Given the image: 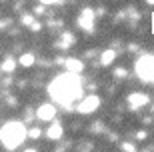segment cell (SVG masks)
Wrapping results in <instances>:
<instances>
[{
	"instance_id": "17",
	"label": "cell",
	"mask_w": 154,
	"mask_h": 152,
	"mask_svg": "<svg viewBox=\"0 0 154 152\" xmlns=\"http://www.w3.org/2000/svg\"><path fill=\"white\" fill-rule=\"evenodd\" d=\"M24 152H36V150H24Z\"/></svg>"
},
{
	"instance_id": "12",
	"label": "cell",
	"mask_w": 154,
	"mask_h": 152,
	"mask_svg": "<svg viewBox=\"0 0 154 152\" xmlns=\"http://www.w3.org/2000/svg\"><path fill=\"white\" fill-rule=\"evenodd\" d=\"M14 68H16V62L12 60V58H6V60L2 62V70H4V72H12Z\"/></svg>"
},
{
	"instance_id": "4",
	"label": "cell",
	"mask_w": 154,
	"mask_h": 152,
	"mask_svg": "<svg viewBox=\"0 0 154 152\" xmlns=\"http://www.w3.org/2000/svg\"><path fill=\"white\" fill-rule=\"evenodd\" d=\"M98 106H100V98H98L96 94L84 96V98L78 102V112L80 114H90V112H94Z\"/></svg>"
},
{
	"instance_id": "9",
	"label": "cell",
	"mask_w": 154,
	"mask_h": 152,
	"mask_svg": "<svg viewBox=\"0 0 154 152\" xmlns=\"http://www.w3.org/2000/svg\"><path fill=\"white\" fill-rule=\"evenodd\" d=\"M66 66H68V72L80 74V72H82V68H84V64H82L80 60H76V58H68V60H66Z\"/></svg>"
},
{
	"instance_id": "10",
	"label": "cell",
	"mask_w": 154,
	"mask_h": 152,
	"mask_svg": "<svg viewBox=\"0 0 154 152\" xmlns=\"http://www.w3.org/2000/svg\"><path fill=\"white\" fill-rule=\"evenodd\" d=\"M114 58H116V52L108 48L106 52H102V56H100V64L108 66V64H112V62H114Z\"/></svg>"
},
{
	"instance_id": "5",
	"label": "cell",
	"mask_w": 154,
	"mask_h": 152,
	"mask_svg": "<svg viewBox=\"0 0 154 152\" xmlns=\"http://www.w3.org/2000/svg\"><path fill=\"white\" fill-rule=\"evenodd\" d=\"M54 116H56V108L52 106V104H42V106H38V110H36V118L44 120V122L54 120Z\"/></svg>"
},
{
	"instance_id": "11",
	"label": "cell",
	"mask_w": 154,
	"mask_h": 152,
	"mask_svg": "<svg viewBox=\"0 0 154 152\" xmlns=\"http://www.w3.org/2000/svg\"><path fill=\"white\" fill-rule=\"evenodd\" d=\"M20 64H22V66H32V64H34V54H22V56H20Z\"/></svg>"
},
{
	"instance_id": "13",
	"label": "cell",
	"mask_w": 154,
	"mask_h": 152,
	"mask_svg": "<svg viewBox=\"0 0 154 152\" xmlns=\"http://www.w3.org/2000/svg\"><path fill=\"white\" fill-rule=\"evenodd\" d=\"M122 148H124V150H126V152H136V148L132 146L130 142H124V144H122Z\"/></svg>"
},
{
	"instance_id": "7",
	"label": "cell",
	"mask_w": 154,
	"mask_h": 152,
	"mask_svg": "<svg viewBox=\"0 0 154 152\" xmlns=\"http://www.w3.org/2000/svg\"><path fill=\"white\" fill-rule=\"evenodd\" d=\"M128 102H130L132 108H140V106H144V104H148V96L142 94V92H134V94L128 96Z\"/></svg>"
},
{
	"instance_id": "6",
	"label": "cell",
	"mask_w": 154,
	"mask_h": 152,
	"mask_svg": "<svg viewBox=\"0 0 154 152\" xmlns=\"http://www.w3.org/2000/svg\"><path fill=\"white\" fill-rule=\"evenodd\" d=\"M92 20H94V12H92L90 8L82 10V14H80V18H78L80 26H82L84 30H92Z\"/></svg>"
},
{
	"instance_id": "18",
	"label": "cell",
	"mask_w": 154,
	"mask_h": 152,
	"mask_svg": "<svg viewBox=\"0 0 154 152\" xmlns=\"http://www.w3.org/2000/svg\"><path fill=\"white\" fill-rule=\"evenodd\" d=\"M148 2H152V4H154V0H148Z\"/></svg>"
},
{
	"instance_id": "3",
	"label": "cell",
	"mask_w": 154,
	"mask_h": 152,
	"mask_svg": "<svg viewBox=\"0 0 154 152\" xmlns=\"http://www.w3.org/2000/svg\"><path fill=\"white\" fill-rule=\"evenodd\" d=\"M136 74L142 82H154V56L144 54L136 60Z\"/></svg>"
},
{
	"instance_id": "8",
	"label": "cell",
	"mask_w": 154,
	"mask_h": 152,
	"mask_svg": "<svg viewBox=\"0 0 154 152\" xmlns=\"http://www.w3.org/2000/svg\"><path fill=\"white\" fill-rule=\"evenodd\" d=\"M46 134H48V138H52V140H58V138L62 136V124H60V122H54L50 128H48V132H46Z\"/></svg>"
},
{
	"instance_id": "16",
	"label": "cell",
	"mask_w": 154,
	"mask_h": 152,
	"mask_svg": "<svg viewBox=\"0 0 154 152\" xmlns=\"http://www.w3.org/2000/svg\"><path fill=\"white\" fill-rule=\"evenodd\" d=\"M42 4H54V2H58V0H40Z\"/></svg>"
},
{
	"instance_id": "1",
	"label": "cell",
	"mask_w": 154,
	"mask_h": 152,
	"mask_svg": "<svg viewBox=\"0 0 154 152\" xmlns=\"http://www.w3.org/2000/svg\"><path fill=\"white\" fill-rule=\"evenodd\" d=\"M48 92H50L52 100L58 102L60 106L70 108L74 104V100H78L82 96V82H80V76L74 72H66L60 74L50 82L48 86Z\"/></svg>"
},
{
	"instance_id": "14",
	"label": "cell",
	"mask_w": 154,
	"mask_h": 152,
	"mask_svg": "<svg viewBox=\"0 0 154 152\" xmlns=\"http://www.w3.org/2000/svg\"><path fill=\"white\" fill-rule=\"evenodd\" d=\"M28 136H32V138H38V136H40V130H36V128L28 130Z\"/></svg>"
},
{
	"instance_id": "15",
	"label": "cell",
	"mask_w": 154,
	"mask_h": 152,
	"mask_svg": "<svg viewBox=\"0 0 154 152\" xmlns=\"http://www.w3.org/2000/svg\"><path fill=\"white\" fill-rule=\"evenodd\" d=\"M22 22H24V24H30V22H32V16H30V14H24Z\"/></svg>"
},
{
	"instance_id": "2",
	"label": "cell",
	"mask_w": 154,
	"mask_h": 152,
	"mask_svg": "<svg viewBox=\"0 0 154 152\" xmlns=\"http://www.w3.org/2000/svg\"><path fill=\"white\" fill-rule=\"evenodd\" d=\"M26 136H28V128H26L22 122H16V120L6 122L4 126L0 128V140H2V144H4L8 150L18 148L24 142Z\"/></svg>"
}]
</instances>
